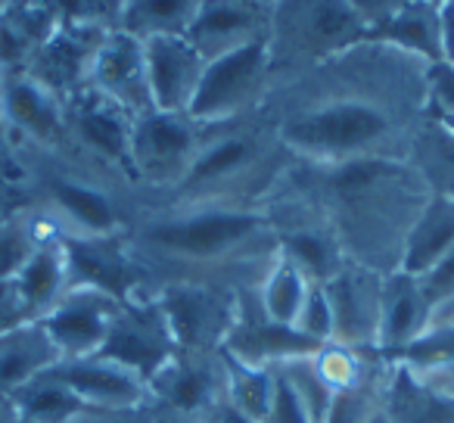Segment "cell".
<instances>
[{
	"label": "cell",
	"instance_id": "obj_1",
	"mask_svg": "<svg viewBox=\"0 0 454 423\" xmlns=\"http://www.w3.org/2000/svg\"><path fill=\"white\" fill-rule=\"evenodd\" d=\"M280 103L278 134L317 159H389L411 146L429 90V63L386 41L352 44L305 72Z\"/></svg>",
	"mask_w": 454,
	"mask_h": 423
},
{
	"label": "cell",
	"instance_id": "obj_2",
	"mask_svg": "<svg viewBox=\"0 0 454 423\" xmlns=\"http://www.w3.org/2000/svg\"><path fill=\"white\" fill-rule=\"evenodd\" d=\"M367 38L348 0H274L268 32V66H317Z\"/></svg>",
	"mask_w": 454,
	"mask_h": 423
},
{
	"label": "cell",
	"instance_id": "obj_3",
	"mask_svg": "<svg viewBox=\"0 0 454 423\" xmlns=\"http://www.w3.org/2000/svg\"><path fill=\"white\" fill-rule=\"evenodd\" d=\"M271 66H268V41H255L218 59H208L202 69L200 88L190 100L187 119L218 121L240 115L262 97Z\"/></svg>",
	"mask_w": 454,
	"mask_h": 423
},
{
	"label": "cell",
	"instance_id": "obj_4",
	"mask_svg": "<svg viewBox=\"0 0 454 423\" xmlns=\"http://www.w3.org/2000/svg\"><path fill=\"white\" fill-rule=\"evenodd\" d=\"M271 32V4L262 0H202L184 38L202 53L218 59L255 41H268Z\"/></svg>",
	"mask_w": 454,
	"mask_h": 423
},
{
	"label": "cell",
	"instance_id": "obj_5",
	"mask_svg": "<svg viewBox=\"0 0 454 423\" xmlns=\"http://www.w3.org/2000/svg\"><path fill=\"white\" fill-rule=\"evenodd\" d=\"M144 63L150 100L156 113L187 115L190 100L200 88L206 59L184 35H162L144 41Z\"/></svg>",
	"mask_w": 454,
	"mask_h": 423
},
{
	"label": "cell",
	"instance_id": "obj_6",
	"mask_svg": "<svg viewBox=\"0 0 454 423\" xmlns=\"http://www.w3.org/2000/svg\"><path fill=\"white\" fill-rule=\"evenodd\" d=\"M131 150L153 181H184L196 159V137L181 115L153 109L140 115L131 134Z\"/></svg>",
	"mask_w": 454,
	"mask_h": 423
},
{
	"label": "cell",
	"instance_id": "obj_7",
	"mask_svg": "<svg viewBox=\"0 0 454 423\" xmlns=\"http://www.w3.org/2000/svg\"><path fill=\"white\" fill-rule=\"evenodd\" d=\"M259 228V218L243 212H196L181 222L153 228L150 243L184 255H218L234 243L249 240Z\"/></svg>",
	"mask_w": 454,
	"mask_h": 423
},
{
	"label": "cell",
	"instance_id": "obj_8",
	"mask_svg": "<svg viewBox=\"0 0 454 423\" xmlns=\"http://www.w3.org/2000/svg\"><path fill=\"white\" fill-rule=\"evenodd\" d=\"M41 327L57 346L59 358H90L106 342L113 321H109L106 299L97 293H78L59 302Z\"/></svg>",
	"mask_w": 454,
	"mask_h": 423
},
{
	"label": "cell",
	"instance_id": "obj_9",
	"mask_svg": "<svg viewBox=\"0 0 454 423\" xmlns=\"http://www.w3.org/2000/svg\"><path fill=\"white\" fill-rule=\"evenodd\" d=\"M51 373L84 404H94V408H131L144 392L137 373L106 358H97V355L63 358L51 367Z\"/></svg>",
	"mask_w": 454,
	"mask_h": 423
},
{
	"label": "cell",
	"instance_id": "obj_10",
	"mask_svg": "<svg viewBox=\"0 0 454 423\" xmlns=\"http://www.w3.org/2000/svg\"><path fill=\"white\" fill-rule=\"evenodd\" d=\"M57 361L63 358L41 324H20V327L0 333V402L26 389Z\"/></svg>",
	"mask_w": 454,
	"mask_h": 423
},
{
	"label": "cell",
	"instance_id": "obj_11",
	"mask_svg": "<svg viewBox=\"0 0 454 423\" xmlns=\"http://www.w3.org/2000/svg\"><path fill=\"white\" fill-rule=\"evenodd\" d=\"M97 82L109 90L119 103L134 109L153 106L150 84H146V63H144V41L134 35H119L100 53H97Z\"/></svg>",
	"mask_w": 454,
	"mask_h": 423
},
{
	"label": "cell",
	"instance_id": "obj_12",
	"mask_svg": "<svg viewBox=\"0 0 454 423\" xmlns=\"http://www.w3.org/2000/svg\"><path fill=\"white\" fill-rule=\"evenodd\" d=\"M451 253H454V200L451 196H433L423 206L414 228H411L402 265L408 274H423V271H433Z\"/></svg>",
	"mask_w": 454,
	"mask_h": 423
},
{
	"label": "cell",
	"instance_id": "obj_13",
	"mask_svg": "<svg viewBox=\"0 0 454 423\" xmlns=\"http://www.w3.org/2000/svg\"><path fill=\"white\" fill-rule=\"evenodd\" d=\"M380 41L395 44L429 66L445 63L439 38V4L433 0H404L402 7L380 26Z\"/></svg>",
	"mask_w": 454,
	"mask_h": 423
},
{
	"label": "cell",
	"instance_id": "obj_14",
	"mask_svg": "<svg viewBox=\"0 0 454 423\" xmlns=\"http://www.w3.org/2000/svg\"><path fill=\"white\" fill-rule=\"evenodd\" d=\"M202 0H128L125 26L137 41L162 35H187Z\"/></svg>",
	"mask_w": 454,
	"mask_h": 423
},
{
	"label": "cell",
	"instance_id": "obj_15",
	"mask_svg": "<svg viewBox=\"0 0 454 423\" xmlns=\"http://www.w3.org/2000/svg\"><path fill=\"white\" fill-rule=\"evenodd\" d=\"M22 423H69L72 414L84 408V402L72 389H66L51 371L20 389L13 396Z\"/></svg>",
	"mask_w": 454,
	"mask_h": 423
},
{
	"label": "cell",
	"instance_id": "obj_16",
	"mask_svg": "<svg viewBox=\"0 0 454 423\" xmlns=\"http://www.w3.org/2000/svg\"><path fill=\"white\" fill-rule=\"evenodd\" d=\"M411 153L417 159V175L435 184L439 196L454 200V128L427 125L411 137Z\"/></svg>",
	"mask_w": 454,
	"mask_h": 423
},
{
	"label": "cell",
	"instance_id": "obj_17",
	"mask_svg": "<svg viewBox=\"0 0 454 423\" xmlns=\"http://www.w3.org/2000/svg\"><path fill=\"white\" fill-rule=\"evenodd\" d=\"M59 278H63V268H59V259L53 253H38L26 262L16 286H20L28 311L44 309V305L53 302V296L59 290Z\"/></svg>",
	"mask_w": 454,
	"mask_h": 423
},
{
	"label": "cell",
	"instance_id": "obj_18",
	"mask_svg": "<svg viewBox=\"0 0 454 423\" xmlns=\"http://www.w3.org/2000/svg\"><path fill=\"white\" fill-rule=\"evenodd\" d=\"M265 302L268 311L278 324H290L299 317L305 305V284H302V274L293 262H284L278 271L271 274L265 286Z\"/></svg>",
	"mask_w": 454,
	"mask_h": 423
},
{
	"label": "cell",
	"instance_id": "obj_19",
	"mask_svg": "<svg viewBox=\"0 0 454 423\" xmlns=\"http://www.w3.org/2000/svg\"><path fill=\"white\" fill-rule=\"evenodd\" d=\"M57 200L63 202L66 212H72V215L82 224H88V228H94V231L113 228V222H115L113 206H109L100 193H94V190L75 187V184H59Z\"/></svg>",
	"mask_w": 454,
	"mask_h": 423
},
{
	"label": "cell",
	"instance_id": "obj_20",
	"mask_svg": "<svg viewBox=\"0 0 454 423\" xmlns=\"http://www.w3.org/2000/svg\"><path fill=\"white\" fill-rule=\"evenodd\" d=\"M82 131L90 144L100 146L109 156H121V153L128 150V144H131V137H128L119 115H113L109 109H88V113L82 115Z\"/></svg>",
	"mask_w": 454,
	"mask_h": 423
},
{
	"label": "cell",
	"instance_id": "obj_21",
	"mask_svg": "<svg viewBox=\"0 0 454 423\" xmlns=\"http://www.w3.org/2000/svg\"><path fill=\"white\" fill-rule=\"evenodd\" d=\"M10 113H13L22 125L38 134L57 131V115H53V109L47 106L44 97L35 88H28V84H16V88L10 90Z\"/></svg>",
	"mask_w": 454,
	"mask_h": 423
},
{
	"label": "cell",
	"instance_id": "obj_22",
	"mask_svg": "<svg viewBox=\"0 0 454 423\" xmlns=\"http://www.w3.org/2000/svg\"><path fill=\"white\" fill-rule=\"evenodd\" d=\"M290 249L302 265H309V271L317 274V278H324V274L333 268V249H330V243L324 240L321 234H296L290 240Z\"/></svg>",
	"mask_w": 454,
	"mask_h": 423
},
{
	"label": "cell",
	"instance_id": "obj_23",
	"mask_svg": "<svg viewBox=\"0 0 454 423\" xmlns=\"http://www.w3.org/2000/svg\"><path fill=\"white\" fill-rule=\"evenodd\" d=\"M26 315H28V305H26V299H22L20 286L4 280V284H0V333L20 327V324L26 321Z\"/></svg>",
	"mask_w": 454,
	"mask_h": 423
},
{
	"label": "cell",
	"instance_id": "obj_24",
	"mask_svg": "<svg viewBox=\"0 0 454 423\" xmlns=\"http://www.w3.org/2000/svg\"><path fill=\"white\" fill-rule=\"evenodd\" d=\"M82 66V47L69 44V41H59L51 53H47V69L57 82H69L72 75L78 72Z\"/></svg>",
	"mask_w": 454,
	"mask_h": 423
},
{
	"label": "cell",
	"instance_id": "obj_25",
	"mask_svg": "<svg viewBox=\"0 0 454 423\" xmlns=\"http://www.w3.org/2000/svg\"><path fill=\"white\" fill-rule=\"evenodd\" d=\"M28 262V249H26V240L16 234H7L0 237V284L10 280L13 274H20Z\"/></svg>",
	"mask_w": 454,
	"mask_h": 423
},
{
	"label": "cell",
	"instance_id": "obj_26",
	"mask_svg": "<svg viewBox=\"0 0 454 423\" xmlns=\"http://www.w3.org/2000/svg\"><path fill=\"white\" fill-rule=\"evenodd\" d=\"M402 4L404 0H348V7L358 13V20L364 22L367 28H373V26L380 28Z\"/></svg>",
	"mask_w": 454,
	"mask_h": 423
},
{
	"label": "cell",
	"instance_id": "obj_27",
	"mask_svg": "<svg viewBox=\"0 0 454 423\" xmlns=\"http://www.w3.org/2000/svg\"><path fill=\"white\" fill-rule=\"evenodd\" d=\"M429 94L454 115V66L448 63L429 66Z\"/></svg>",
	"mask_w": 454,
	"mask_h": 423
},
{
	"label": "cell",
	"instance_id": "obj_28",
	"mask_svg": "<svg viewBox=\"0 0 454 423\" xmlns=\"http://www.w3.org/2000/svg\"><path fill=\"white\" fill-rule=\"evenodd\" d=\"M237 402L243 404V408L249 411V414H265L268 411V392H265V380L259 377V373H249V377L240 380V386H237Z\"/></svg>",
	"mask_w": 454,
	"mask_h": 423
},
{
	"label": "cell",
	"instance_id": "obj_29",
	"mask_svg": "<svg viewBox=\"0 0 454 423\" xmlns=\"http://www.w3.org/2000/svg\"><path fill=\"white\" fill-rule=\"evenodd\" d=\"M274 414H278V423H305L302 404H299L296 392L290 389V383H280L278 392H274Z\"/></svg>",
	"mask_w": 454,
	"mask_h": 423
},
{
	"label": "cell",
	"instance_id": "obj_30",
	"mask_svg": "<svg viewBox=\"0 0 454 423\" xmlns=\"http://www.w3.org/2000/svg\"><path fill=\"white\" fill-rule=\"evenodd\" d=\"M439 38L445 63H454V0H442L439 4Z\"/></svg>",
	"mask_w": 454,
	"mask_h": 423
},
{
	"label": "cell",
	"instance_id": "obj_31",
	"mask_svg": "<svg viewBox=\"0 0 454 423\" xmlns=\"http://www.w3.org/2000/svg\"><path fill=\"white\" fill-rule=\"evenodd\" d=\"M69 423H137L125 414V408H90L84 404L78 414H72Z\"/></svg>",
	"mask_w": 454,
	"mask_h": 423
},
{
	"label": "cell",
	"instance_id": "obj_32",
	"mask_svg": "<svg viewBox=\"0 0 454 423\" xmlns=\"http://www.w3.org/2000/svg\"><path fill=\"white\" fill-rule=\"evenodd\" d=\"M224 423H247V420H243V414H240V411H227V414H224Z\"/></svg>",
	"mask_w": 454,
	"mask_h": 423
},
{
	"label": "cell",
	"instance_id": "obj_33",
	"mask_svg": "<svg viewBox=\"0 0 454 423\" xmlns=\"http://www.w3.org/2000/svg\"><path fill=\"white\" fill-rule=\"evenodd\" d=\"M367 423H386V417H383V414H373V417H371V420H367Z\"/></svg>",
	"mask_w": 454,
	"mask_h": 423
},
{
	"label": "cell",
	"instance_id": "obj_34",
	"mask_svg": "<svg viewBox=\"0 0 454 423\" xmlns=\"http://www.w3.org/2000/svg\"><path fill=\"white\" fill-rule=\"evenodd\" d=\"M262 4H274V0H262Z\"/></svg>",
	"mask_w": 454,
	"mask_h": 423
},
{
	"label": "cell",
	"instance_id": "obj_35",
	"mask_svg": "<svg viewBox=\"0 0 454 423\" xmlns=\"http://www.w3.org/2000/svg\"><path fill=\"white\" fill-rule=\"evenodd\" d=\"M433 4H442V0H433Z\"/></svg>",
	"mask_w": 454,
	"mask_h": 423
},
{
	"label": "cell",
	"instance_id": "obj_36",
	"mask_svg": "<svg viewBox=\"0 0 454 423\" xmlns=\"http://www.w3.org/2000/svg\"><path fill=\"white\" fill-rule=\"evenodd\" d=\"M20 423H22V420H20Z\"/></svg>",
	"mask_w": 454,
	"mask_h": 423
}]
</instances>
